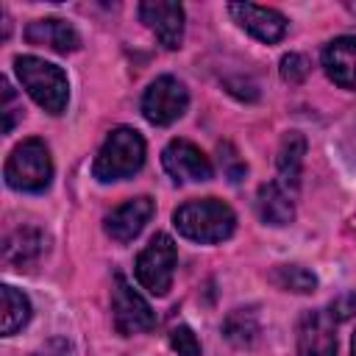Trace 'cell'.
Returning <instances> with one entry per match:
<instances>
[{"mask_svg":"<svg viewBox=\"0 0 356 356\" xmlns=\"http://www.w3.org/2000/svg\"><path fill=\"white\" fill-rule=\"evenodd\" d=\"M172 222L178 228L181 236L192 239V242H222L234 234L236 228V214L228 203L217 200V197H200V200H189L184 206L175 209Z\"/></svg>","mask_w":356,"mask_h":356,"instance_id":"cell-1","label":"cell"},{"mask_svg":"<svg viewBox=\"0 0 356 356\" xmlns=\"http://www.w3.org/2000/svg\"><path fill=\"white\" fill-rule=\"evenodd\" d=\"M17 78L22 89L47 111V114H61L70 100V83L67 75L58 64H50L39 56H19L14 61Z\"/></svg>","mask_w":356,"mask_h":356,"instance_id":"cell-2","label":"cell"},{"mask_svg":"<svg viewBox=\"0 0 356 356\" xmlns=\"http://www.w3.org/2000/svg\"><path fill=\"white\" fill-rule=\"evenodd\" d=\"M142 164H145V139L139 131L122 125L106 136L103 147L97 150L92 172L97 181L108 184V181L131 178L134 172H139Z\"/></svg>","mask_w":356,"mask_h":356,"instance_id":"cell-3","label":"cell"},{"mask_svg":"<svg viewBox=\"0 0 356 356\" xmlns=\"http://www.w3.org/2000/svg\"><path fill=\"white\" fill-rule=\"evenodd\" d=\"M6 184L17 192H44L53 181V159L42 139H25L6 161Z\"/></svg>","mask_w":356,"mask_h":356,"instance_id":"cell-4","label":"cell"},{"mask_svg":"<svg viewBox=\"0 0 356 356\" xmlns=\"http://www.w3.org/2000/svg\"><path fill=\"white\" fill-rule=\"evenodd\" d=\"M175 264H178V248L172 242V236L167 234H156L145 250L136 256V281L156 298L167 295L172 286V275H175Z\"/></svg>","mask_w":356,"mask_h":356,"instance_id":"cell-5","label":"cell"},{"mask_svg":"<svg viewBox=\"0 0 356 356\" xmlns=\"http://www.w3.org/2000/svg\"><path fill=\"white\" fill-rule=\"evenodd\" d=\"M111 317H114V328L122 337H134V334H145L156 325V314L150 309V303L117 273L114 275V292H111Z\"/></svg>","mask_w":356,"mask_h":356,"instance_id":"cell-6","label":"cell"},{"mask_svg":"<svg viewBox=\"0 0 356 356\" xmlns=\"http://www.w3.org/2000/svg\"><path fill=\"white\" fill-rule=\"evenodd\" d=\"M186 106H189V92L172 75L156 78L142 95V114L153 125H170V122L181 120Z\"/></svg>","mask_w":356,"mask_h":356,"instance_id":"cell-7","label":"cell"},{"mask_svg":"<svg viewBox=\"0 0 356 356\" xmlns=\"http://www.w3.org/2000/svg\"><path fill=\"white\" fill-rule=\"evenodd\" d=\"M161 164L178 184H186V181L197 184V181H209L214 175L209 156L189 139H172L161 153Z\"/></svg>","mask_w":356,"mask_h":356,"instance_id":"cell-8","label":"cell"},{"mask_svg":"<svg viewBox=\"0 0 356 356\" xmlns=\"http://www.w3.org/2000/svg\"><path fill=\"white\" fill-rule=\"evenodd\" d=\"M139 17L167 50L181 47V42H184V8L178 3H170V0L139 3Z\"/></svg>","mask_w":356,"mask_h":356,"instance_id":"cell-9","label":"cell"},{"mask_svg":"<svg viewBox=\"0 0 356 356\" xmlns=\"http://www.w3.org/2000/svg\"><path fill=\"white\" fill-rule=\"evenodd\" d=\"M228 11L239 22V28H245L259 42L273 44L286 33V17L281 11H275V8L253 6V3H231Z\"/></svg>","mask_w":356,"mask_h":356,"instance_id":"cell-10","label":"cell"},{"mask_svg":"<svg viewBox=\"0 0 356 356\" xmlns=\"http://www.w3.org/2000/svg\"><path fill=\"white\" fill-rule=\"evenodd\" d=\"M298 356H337L334 317L325 312H303L298 323Z\"/></svg>","mask_w":356,"mask_h":356,"instance_id":"cell-11","label":"cell"},{"mask_svg":"<svg viewBox=\"0 0 356 356\" xmlns=\"http://www.w3.org/2000/svg\"><path fill=\"white\" fill-rule=\"evenodd\" d=\"M156 206L147 195H139V197H131L125 200L122 206H117L108 217H106V234L114 239V242H131L134 236H139V231L150 222Z\"/></svg>","mask_w":356,"mask_h":356,"instance_id":"cell-12","label":"cell"},{"mask_svg":"<svg viewBox=\"0 0 356 356\" xmlns=\"http://www.w3.org/2000/svg\"><path fill=\"white\" fill-rule=\"evenodd\" d=\"M44 250H47V236H44V231L36 228V225H19V228H14V231L6 236V242H3V261H6L8 267L25 270V267L36 264Z\"/></svg>","mask_w":356,"mask_h":356,"instance_id":"cell-13","label":"cell"},{"mask_svg":"<svg viewBox=\"0 0 356 356\" xmlns=\"http://www.w3.org/2000/svg\"><path fill=\"white\" fill-rule=\"evenodd\" d=\"M25 39L36 47H47L53 53H72L81 44L78 31L58 17H47V19H33L25 28Z\"/></svg>","mask_w":356,"mask_h":356,"instance_id":"cell-14","label":"cell"},{"mask_svg":"<svg viewBox=\"0 0 356 356\" xmlns=\"http://www.w3.org/2000/svg\"><path fill=\"white\" fill-rule=\"evenodd\" d=\"M328 78L342 89H356V36H337L323 50Z\"/></svg>","mask_w":356,"mask_h":356,"instance_id":"cell-15","label":"cell"},{"mask_svg":"<svg viewBox=\"0 0 356 356\" xmlns=\"http://www.w3.org/2000/svg\"><path fill=\"white\" fill-rule=\"evenodd\" d=\"M256 209H259V217L267 225H289L295 220L292 192H286L278 181H270V184H261L259 186Z\"/></svg>","mask_w":356,"mask_h":356,"instance_id":"cell-16","label":"cell"},{"mask_svg":"<svg viewBox=\"0 0 356 356\" xmlns=\"http://www.w3.org/2000/svg\"><path fill=\"white\" fill-rule=\"evenodd\" d=\"M303 156H306V139L298 131L284 134L278 145V184L286 192H295L300 186V170H303Z\"/></svg>","mask_w":356,"mask_h":356,"instance_id":"cell-17","label":"cell"},{"mask_svg":"<svg viewBox=\"0 0 356 356\" xmlns=\"http://www.w3.org/2000/svg\"><path fill=\"white\" fill-rule=\"evenodd\" d=\"M222 334L236 348L253 345L256 337H259V317H256V312L253 309H234V312H228V317L222 320Z\"/></svg>","mask_w":356,"mask_h":356,"instance_id":"cell-18","label":"cell"},{"mask_svg":"<svg viewBox=\"0 0 356 356\" xmlns=\"http://www.w3.org/2000/svg\"><path fill=\"white\" fill-rule=\"evenodd\" d=\"M0 298H3V337L17 334L28 320H31V300L14 289V286H0Z\"/></svg>","mask_w":356,"mask_h":356,"instance_id":"cell-19","label":"cell"},{"mask_svg":"<svg viewBox=\"0 0 356 356\" xmlns=\"http://www.w3.org/2000/svg\"><path fill=\"white\" fill-rule=\"evenodd\" d=\"M273 281H275L281 289H286V292H300V295L317 289L314 273L306 270V267H300V264H281V267H275V270H273Z\"/></svg>","mask_w":356,"mask_h":356,"instance_id":"cell-20","label":"cell"},{"mask_svg":"<svg viewBox=\"0 0 356 356\" xmlns=\"http://www.w3.org/2000/svg\"><path fill=\"white\" fill-rule=\"evenodd\" d=\"M0 95H3V100H0V114H3V134H11V131H14V125L22 120V103L17 100V92L11 89L8 78H3V81H0Z\"/></svg>","mask_w":356,"mask_h":356,"instance_id":"cell-21","label":"cell"},{"mask_svg":"<svg viewBox=\"0 0 356 356\" xmlns=\"http://www.w3.org/2000/svg\"><path fill=\"white\" fill-rule=\"evenodd\" d=\"M170 345L178 356H200V342L189 325H175L170 331Z\"/></svg>","mask_w":356,"mask_h":356,"instance_id":"cell-22","label":"cell"},{"mask_svg":"<svg viewBox=\"0 0 356 356\" xmlns=\"http://www.w3.org/2000/svg\"><path fill=\"white\" fill-rule=\"evenodd\" d=\"M309 75V58L300 53H286L281 58V78L289 83H300Z\"/></svg>","mask_w":356,"mask_h":356,"instance_id":"cell-23","label":"cell"},{"mask_svg":"<svg viewBox=\"0 0 356 356\" xmlns=\"http://www.w3.org/2000/svg\"><path fill=\"white\" fill-rule=\"evenodd\" d=\"M33 356H75V353H72V345H70L64 337H53V339H47Z\"/></svg>","mask_w":356,"mask_h":356,"instance_id":"cell-24","label":"cell"},{"mask_svg":"<svg viewBox=\"0 0 356 356\" xmlns=\"http://www.w3.org/2000/svg\"><path fill=\"white\" fill-rule=\"evenodd\" d=\"M331 309H334V314H331V317H348V314H350V309H356V295H348L342 303H334Z\"/></svg>","mask_w":356,"mask_h":356,"instance_id":"cell-25","label":"cell"},{"mask_svg":"<svg viewBox=\"0 0 356 356\" xmlns=\"http://www.w3.org/2000/svg\"><path fill=\"white\" fill-rule=\"evenodd\" d=\"M350 356H356V334H353V342H350Z\"/></svg>","mask_w":356,"mask_h":356,"instance_id":"cell-26","label":"cell"},{"mask_svg":"<svg viewBox=\"0 0 356 356\" xmlns=\"http://www.w3.org/2000/svg\"><path fill=\"white\" fill-rule=\"evenodd\" d=\"M348 8H350V11H356V3H348Z\"/></svg>","mask_w":356,"mask_h":356,"instance_id":"cell-27","label":"cell"}]
</instances>
